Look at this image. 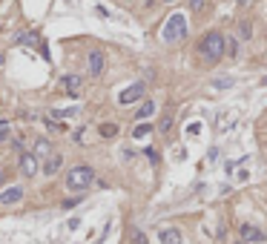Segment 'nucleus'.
<instances>
[{
  "label": "nucleus",
  "instance_id": "nucleus-1",
  "mask_svg": "<svg viewBox=\"0 0 267 244\" xmlns=\"http://www.w3.org/2000/svg\"><path fill=\"white\" fill-rule=\"evenodd\" d=\"M198 55L210 63L221 61V55H227V37H224L221 32H207V35L198 40Z\"/></svg>",
  "mask_w": 267,
  "mask_h": 244
},
{
  "label": "nucleus",
  "instance_id": "nucleus-2",
  "mask_svg": "<svg viewBox=\"0 0 267 244\" xmlns=\"http://www.w3.org/2000/svg\"><path fill=\"white\" fill-rule=\"evenodd\" d=\"M66 190L69 192H86L92 184H95V173H92V167H72L69 175H66Z\"/></svg>",
  "mask_w": 267,
  "mask_h": 244
},
{
  "label": "nucleus",
  "instance_id": "nucleus-3",
  "mask_svg": "<svg viewBox=\"0 0 267 244\" xmlns=\"http://www.w3.org/2000/svg\"><path fill=\"white\" fill-rule=\"evenodd\" d=\"M187 37V18L181 15V12H175L172 18H167V23H164V40L167 44H175V40H184Z\"/></svg>",
  "mask_w": 267,
  "mask_h": 244
},
{
  "label": "nucleus",
  "instance_id": "nucleus-4",
  "mask_svg": "<svg viewBox=\"0 0 267 244\" xmlns=\"http://www.w3.org/2000/svg\"><path fill=\"white\" fill-rule=\"evenodd\" d=\"M147 95V87L144 84H132V87H126L121 95H118V104H135V101H141V98Z\"/></svg>",
  "mask_w": 267,
  "mask_h": 244
},
{
  "label": "nucleus",
  "instance_id": "nucleus-5",
  "mask_svg": "<svg viewBox=\"0 0 267 244\" xmlns=\"http://www.w3.org/2000/svg\"><path fill=\"white\" fill-rule=\"evenodd\" d=\"M241 241L261 244V241H267V233L264 230H258V227H253V224H241Z\"/></svg>",
  "mask_w": 267,
  "mask_h": 244
},
{
  "label": "nucleus",
  "instance_id": "nucleus-6",
  "mask_svg": "<svg viewBox=\"0 0 267 244\" xmlns=\"http://www.w3.org/2000/svg\"><path fill=\"white\" fill-rule=\"evenodd\" d=\"M37 161H40V158H35V152H23V155H20V173L26 175V178H35Z\"/></svg>",
  "mask_w": 267,
  "mask_h": 244
},
{
  "label": "nucleus",
  "instance_id": "nucleus-7",
  "mask_svg": "<svg viewBox=\"0 0 267 244\" xmlns=\"http://www.w3.org/2000/svg\"><path fill=\"white\" fill-rule=\"evenodd\" d=\"M80 84H83V78H80V75H63V78L58 80V87H61V89H66L69 95H78Z\"/></svg>",
  "mask_w": 267,
  "mask_h": 244
},
{
  "label": "nucleus",
  "instance_id": "nucleus-8",
  "mask_svg": "<svg viewBox=\"0 0 267 244\" xmlns=\"http://www.w3.org/2000/svg\"><path fill=\"white\" fill-rule=\"evenodd\" d=\"M23 198V190L20 187H6V190L0 192V204H18Z\"/></svg>",
  "mask_w": 267,
  "mask_h": 244
},
{
  "label": "nucleus",
  "instance_id": "nucleus-9",
  "mask_svg": "<svg viewBox=\"0 0 267 244\" xmlns=\"http://www.w3.org/2000/svg\"><path fill=\"white\" fill-rule=\"evenodd\" d=\"M101 72H104V55L95 49V52H89V75H95V78H98Z\"/></svg>",
  "mask_w": 267,
  "mask_h": 244
},
{
  "label": "nucleus",
  "instance_id": "nucleus-10",
  "mask_svg": "<svg viewBox=\"0 0 267 244\" xmlns=\"http://www.w3.org/2000/svg\"><path fill=\"white\" fill-rule=\"evenodd\" d=\"M158 238H161V244H181V233L175 227H164L158 233Z\"/></svg>",
  "mask_w": 267,
  "mask_h": 244
},
{
  "label": "nucleus",
  "instance_id": "nucleus-11",
  "mask_svg": "<svg viewBox=\"0 0 267 244\" xmlns=\"http://www.w3.org/2000/svg\"><path fill=\"white\" fill-rule=\"evenodd\" d=\"M61 164H63L61 155H49V158H46V164H43V175H58Z\"/></svg>",
  "mask_w": 267,
  "mask_h": 244
},
{
  "label": "nucleus",
  "instance_id": "nucleus-12",
  "mask_svg": "<svg viewBox=\"0 0 267 244\" xmlns=\"http://www.w3.org/2000/svg\"><path fill=\"white\" fill-rule=\"evenodd\" d=\"M152 115H155V104H152V101H144L135 118H138V121H144V118H152Z\"/></svg>",
  "mask_w": 267,
  "mask_h": 244
},
{
  "label": "nucleus",
  "instance_id": "nucleus-13",
  "mask_svg": "<svg viewBox=\"0 0 267 244\" xmlns=\"http://www.w3.org/2000/svg\"><path fill=\"white\" fill-rule=\"evenodd\" d=\"M49 149H52V147H49V141H37V144H35V158H49V155H52V152H49Z\"/></svg>",
  "mask_w": 267,
  "mask_h": 244
},
{
  "label": "nucleus",
  "instance_id": "nucleus-14",
  "mask_svg": "<svg viewBox=\"0 0 267 244\" xmlns=\"http://www.w3.org/2000/svg\"><path fill=\"white\" fill-rule=\"evenodd\" d=\"M101 135L104 138H112V135H118V127L115 124H101Z\"/></svg>",
  "mask_w": 267,
  "mask_h": 244
},
{
  "label": "nucleus",
  "instance_id": "nucleus-15",
  "mask_svg": "<svg viewBox=\"0 0 267 244\" xmlns=\"http://www.w3.org/2000/svg\"><path fill=\"white\" fill-rule=\"evenodd\" d=\"M150 132H152V124H138L132 135H135V138H144V135H150Z\"/></svg>",
  "mask_w": 267,
  "mask_h": 244
},
{
  "label": "nucleus",
  "instance_id": "nucleus-16",
  "mask_svg": "<svg viewBox=\"0 0 267 244\" xmlns=\"http://www.w3.org/2000/svg\"><path fill=\"white\" fill-rule=\"evenodd\" d=\"M227 55H230V58L239 55V40H236V37H227Z\"/></svg>",
  "mask_w": 267,
  "mask_h": 244
},
{
  "label": "nucleus",
  "instance_id": "nucleus-17",
  "mask_svg": "<svg viewBox=\"0 0 267 244\" xmlns=\"http://www.w3.org/2000/svg\"><path fill=\"white\" fill-rule=\"evenodd\" d=\"M158 130H161V132H169V130H172V115H164V118H161Z\"/></svg>",
  "mask_w": 267,
  "mask_h": 244
},
{
  "label": "nucleus",
  "instance_id": "nucleus-18",
  "mask_svg": "<svg viewBox=\"0 0 267 244\" xmlns=\"http://www.w3.org/2000/svg\"><path fill=\"white\" fill-rule=\"evenodd\" d=\"M213 87L215 89H230L233 87V78H218V80H213Z\"/></svg>",
  "mask_w": 267,
  "mask_h": 244
},
{
  "label": "nucleus",
  "instance_id": "nucleus-19",
  "mask_svg": "<svg viewBox=\"0 0 267 244\" xmlns=\"http://www.w3.org/2000/svg\"><path fill=\"white\" fill-rule=\"evenodd\" d=\"M204 6H207L204 0H190V9L193 12H204Z\"/></svg>",
  "mask_w": 267,
  "mask_h": 244
},
{
  "label": "nucleus",
  "instance_id": "nucleus-20",
  "mask_svg": "<svg viewBox=\"0 0 267 244\" xmlns=\"http://www.w3.org/2000/svg\"><path fill=\"white\" fill-rule=\"evenodd\" d=\"M6 135H9V124H6V121H0V141L6 138Z\"/></svg>",
  "mask_w": 267,
  "mask_h": 244
},
{
  "label": "nucleus",
  "instance_id": "nucleus-21",
  "mask_svg": "<svg viewBox=\"0 0 267 244\" xmlns=\"http://www.w3.org/2000/svg\"><path fill=\"white\" fill-rule=\"evenodd\" d=\"M239 32H241L244 37H250V23H239Z\"/></svg>",
  "mask_w": 267,
  "mask_h": 244
},
{
  "label": "nucleus",
  "instance_id": "nucleus-22",
  "mask_svg": "<svg viewBox=\"0 0 267 244\" xmlns=\"http://www.w3.org/2000/svg\"><path fill=\"white\" fill-rule=\"evenodd\" d=\"M132 238H135V244H147V235H144V233H135Z\"/></svg>",
  "mask_w": 267,
  "mask_h": 244
},
{
  "label": "nucleus",
  "instance_id": "nucleus-23",
  "mask_svg": "<svg viewBox=\"0 0 267 244\" xmlns=\"http://www.w3.org/2000/svg\"><path fill=\"white\" fill-rule=\"evenodd\" d=\"M147 158H150L152 164H155V161H158V152H155V149H147Z\"/></svg>",
  "mask_w": 267,
  "mask_h": 244
},
{
  "label": "nucleus",
  "instance_id": "nucleus-24",
  "mask_svg": "<svg viewBox=\"0 0 267 244\" xmlns=\"http://www.w3.org/2000/svg\"><path fill=\"white\" fill-rule=\"evenodd\" d=\"M0 181H3V173H0Z\"/></svg>",
  "mask_w": 267,
  "mask_h": 244
},
{
  "label": "nucleus",
  "instance_id": "nucleus-25",
  "mask_svg": "<svg viewBox=\"0 0 267 244\" xmlns=\"http://www.w3.org/2000/svg\"><path fill=\"white\" fill-rule=\"evenodd\" d=\"M164 3H172V0H164Z\"/></svg>",
  "mask_w": 267,
  "mask_h": 244
},
{
  "label": "nucleus",
  "instance_id": "nucleus-26",
  "mask_svg": "<svg viewBox=\"0 0 267 244\" xmlns=\"http://www.w3.org/2000/svg\"><path fill=\"white\" fill-rule=\"evenodd\" d=\"M264 87H267V78H264Z\"/></svg>",
  "mask_w": 267,
  "mask_h": 244
},
{
  "label": "nucleus",
  "instance_id": "nucleus-27",
  "mask_svg": "<svg viewBox=\"0 0 267 244\" xmlns=\"http://www.w3.org/2000/svg\"><path fill=\"white\" fill-rule=\"evenodd\" d=\"M239 244H247V241H239Z\"/></svg>",
  "mask_w": 267,
  "mask_h": 244
}]
</instances>
